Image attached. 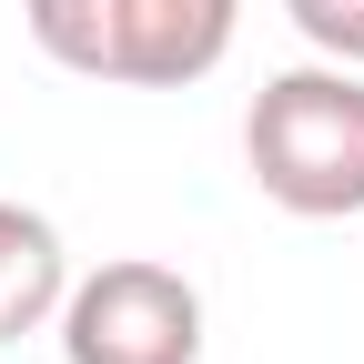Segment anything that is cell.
<instances>
[{"instance_id": "obj_1", "label": "cell", "mask_w": 364, "mask_h": 364, "mask_svg": "<svg viewBox=\"0 0 364 364\" xmlns=\"http://www.w3.org/2000/svg\"><path fill=\"white\" fill-rule=\"evenodd\" d=\"M243 162L263 182V203H284L304 223L364 213V71L354 61L273 71L243 112Z\"/></svg>"}, {"instance_id": "obj_2", "label": "cell", "mask_w": 364, "mask_h": 364, "mask_svg": "<svg viewBox=\"0 0 364 364\" xmlns=\"http://www.w3.org/2000/svg\"><path fill=\"white\" fill-rule=\"evenodd\" d=\"M61 354L71 364H203V294L172 263L122 253L61 294Z\"/></svg>"}, {"instance_id": "obj_3", "label": "cell", "mask_w": 364, "mask_h": 364, "mask_svg": "<svg viewBox=\"0 0 364 364\" xmlns=\"http://www.w3.org/2000/svg\"><path fill=\"white\" fill-rule=\"evenodd\" d=\"M243 0H122V61L112 81L132 91H193L203 71H223Z\"/></svg>"}, {"instance_id": "obj_4", "label": "cell", "mask_w": 364, "mask_h": 364, "mask_svg": "<svg viewBox=\"0 0 364 364\" xmlns=\"http://www.w3.org/2000/svg\"><path fill=\"white\" fill-rule=\"evenodd\" d=\"M61 294H71V253H61V233H51L31 203H0V344L41 334V324L61 314Z\"/></svg>"}, {"instance_id": "obj_5", "label": "cell", "mask_w": 364, "mask_h": 364, "mask_svg": "<svg viewBox=\"0 0 364 364\" xmlns=\"http://www.w3.org/2000/svg\"><path fill=\"white\" fill-rule=\"evenodd\" d=\"M21 21H31V41L61 71L112 81V61H122V0H21Z\"/></svg>"}, {"instance_id": "obj_6", "label": "cell", "mask_w": 364, "mask_h": 364, "mask_svg": "<svg viewBox=\"0 0 364 364\" xmlns=\"http://www.w3.org/2000/svg\"><path fill=\"white\" fill-rule=\"evenodd\" d=\"M284 11H294V31H304L324 61H354V71H364V0H284Z\"/></svg>"}]
</instances>
